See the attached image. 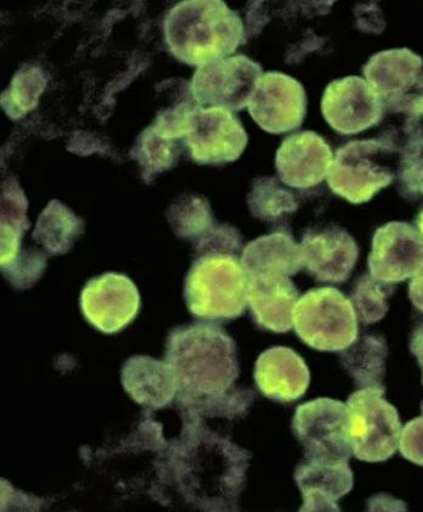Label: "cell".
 I'll use <instances>...</instances> for the list:
<instances>
[{"label":"cell","mask_w":423,"mask_h":512,"mask_svg":"<svg viewBox=\"0 0 423 512\" xmlns=\"http://www.w3.org/2000/svg\"><path fill=\"white\" fill-rule=\"evenodd\" d=\"M166 362L176 375L179 402L185 405L225 395L240 374L236 343L217 324L174 329L167 340Z\"/></svg>","instance_id":"cell-1"},{"label":"cell","mask_w":423,"mask_h":512,"mask_svg":"<svg viewBox=\"0 0 423 512\" xmlns=\"http://www.w3.org/2000/svg\"><path fill=\"white\" fill-rule=\"evenodd\" d=\"M163 27L171 53L190 66L227 59L246 41L240 15L222 0L179 3L169 11Z\"/></svg>","instance_id":"cell-2"},{"label":"cell","mask_w":423,"mask_h":512,"mask_svg":"<svg viewBox=\"0 0 423 512\" xmlns=\"http://www.w3.org/2000/svg\"><path fill=\"white\" fill-rule=\"evenodd\" d=\"M190 499L207 511L236 508L251 455L217 433L195 425L184 444Z\"/></svg>","instance_id":"cell-3"},{"label":"cell","mask_w":423,"mask_h":512,"mask_svg":"<svg viewBox=\"0 0 423 512\" xmlns=\"http://www.w3.org/2000/svg\"><path fill=\"white\" fill-rule=\"evenodd\" d=\"M248 275L230 253H207L185 278L186 306L196 318L224 322L239 318L247 307Z\"/></svg>","instance_id":"cell-4"},{"label":"cell","mask_w":423,"mask_h":512,"mask_svg":"<svg viewBox=\"0 0 423 512\" xmlns=\"http://www.w3.org/2000/svg\"><path fill=\"white\" fill-rule=\"evenodd\" d=\"M399 149L388 140H353L337 150L327 184L354 205L365 204L397 177Z\"/></svg>","instance_id":"cell-5"},{"label":"cell","mask_w":423,"mask_h":512,"mask_svg":"<svg viewBox=\"0 0 423 512\" xmlns=\"http://www.w3.org/2000/svg\"><path fill=\"white\" fill-rule=\"evenodd\" d=\"M293 328L309 347L341 352L358 339V317L351 300L335 288L306 292L298 300Z\"/></svg>","instance_id":"cell-6"},{"label":"cell","mask_w":423,"mask_h":512,"mask_svg":"<svg viewBox=\"0 0 423 512\" xmlns=\"http://www.w3.org/2000/svg\"><path fill=\"white\" fill-rule=\"evenodd\" d=\"M366 82L382 101L385 116L421 121L423 59L408 48L372 55L363 66Z\"/></svg>","instance_id":"cell-7"},{"label":"cell","mask_w":423,"mask_h":512,"mask_svg":"<svg viewBox=\"0 0 423 512\" xmlns=\"http://www.w3.org/2000/svg\"><path fill=\"white\" fill-rule=\"evenodd\" d=\"M386 387H365L348 398L349 437L354 457L366 463H383L399 448L402 421L386 401Z\"/></svg>","instance_id":"cell-8"},{"label":"cell","mask_w":423,"mask_h":512,"mask_svg":"<svg viewBox=\"0 0 423 512\" xmlns=\"http://www.w3.org/2000/svg\"><path fill=\"white\" fill-rule=\"evenodd\" d=\"M292 431L306 459L337 464L352 458L347 404L330 398L304 403L296 409Z\"/></svg>","instance_id":"cell-9"},{"label":"cell","mask_w":423,"mask_h":512,"mask_svg":"<svg viewBox=\"0 0 423 512\" xmlns=\"http://www.w3.org/2000/svg\"><path fill=\"white\" fill-rule=\"evenodd\" d=\"M182 140L191 159L201 166H223L239 160L248 137L233 111L194 106L185 116Z\"/></svg>","instance_id":"cell-10"},{"label":"cell","mask_w":423,"mask_h":512,"mask_svg":"<svg viewBox=\"0 0 423 512\" xmlns=\"http://www.w3.org/2000/svg\"><path fill=\"white\" fill-rule=\"evenodd\" d=\"M262 76V66L248 56H229L200 66L190 83L191 93L202 108L241 111L248 108Z\"/></svg>","instance_id":"cell-11"},{"label":"cell","mask_w":423,"mask_h":512,"mask_svg":"<svg viewBox=\"0 0 423 512\" xmlns=\"http://www.w3.org/2000/svg\"><path fill=\"white\" fill-rule=\"evenodd\" d=\"M307 108V94L302 84L276 71L264 73L248 104L253 121L270 134L296 131L303 125Z\"/></svg>","instance_id":"cell-12"},{"label":"cell","mask_w":423,"mask_h":512,"mask_svg":"<svg viewBox=\"0 0 423 512\" xmlns=\"http://www.w3.org/2000/svg\"><path fill=\"white\" fill-rule=\"evenodd\" d=\"M321 111L329 126L342 135L368 131L385 116L379 95L358 76L331 82L321 99Z\"/></svg>","instance_id":"cell-13"},{"label":"cell","mask_w":423,"mask_h":512,"mask_svg":"<svg viewBox=\"0 0 423 512\" xmlns=\"http://www.w3.org/2000/svg\"><path fill=\"white\" fill-rule=\"evenodd\" d=\"M140 295L124 274L106 273L89 280L81 294V311L101 333H120L137 318Z\"/></svg>","instance_id":"cell-14"},{"label":"cell","mask_w":423,"mask_h":512,"mask_svg":"<svg viewBox=\"0 0 423 512\" xmlns=\"http://www.w3.org/2000/svg\"><path fill=\"white\" fill-rule=\"evenodd\" d=\"M368 267L371 277L386 284L414 278L423 269V236L405 222H391L376 230Z\"/></svg>","instance_id":"cell-15"},{"label":"cell","mask_w":423,"mask_h":512,"mask_svg":"<svg viewBox=\"0 0 423 512\" xmlns=\"http://www.w3.org/2000/svg\"><path fill=\"white\" fill-rule=\"evenodd\" d=\"M300 246L303 269L318 283H346L359 258L353 236L337 225L308 229Z\"/></svg>","instance_id":"cell-16"},{"label":"cell","mask_w":423,"mask_h":512,"mask_svg":"<svg viewBox=\"0 0 423 512\" xmlns=\"http://www.w3.org/2000/svg\"><path fill=\"white\" fill-rule=\"evenodd\" d=\"M334 162L331 146L318 133L304 131L287 137L275 157L279 178L287 187L310 189L329 176Z\"/></svg>","instance_id":"cell-17"},{"label":"cell","mask_w":423,"mask_h":512,"mask_svg":"<svg viewBox=\"0 0 423 512\" xmlns=\"http://www.w3.org/2000/svg\"><path fill=\"white\" fill-rule=\"evenodd\" d=\"M300 291L289 277L261 274L248 277L247 305L259 328L285 334L293 328Z\"/></svg>","instance_id":"cell-18"},{"label":"cell","mask_w":423,"mask_h":512,"mask_svg":"<svg viewBox=\"0 0 423 512\" xmlns=\"http://www.w3.org/2000/svg\"><path fill=\"white\" fill-rule=\"evenodd\" d=\"M255 380L263 396L280 403H291L304 396L310 373L300 354L287 347L263 352L255 365Z\"/></svg>","instance_id":"cell-19"},{"label":"cell","mask_w":423,"mask_h":512,"mask_svg":"<svg viewBox=\"0 0 423 512\" xmlns=\"http://www.w3.org/2000/svg\"><path fill=\"white\" fill-rule=\"evenodd\" d=\"M295 481L303 497L300 511H341L337 500L352 491L353 472L348 463L304 459L297 465Z\"/></svg>","instance_id":"cell-20"},{"label":"cell","mask_w":423,"mask_h":512,"mask_svg":"<svg viewBox=\"0 0 423 512\" xmlns=\"http://www.w3.org/2000/svg\"><path fill=\"white\" fill-rule=\"evenodd\" d=\"M122 384L135 402L154 409L171 403L179 391L168 363L146 356L129 358L124 363Z\"/></svg>","instance_id":"cell-21"},{"label":"cell","mask_w":423,"mask_h":512,"mask_svg":"<svg viewBox=\"0 0 423 512\" xmlns=\"http://www.w3.org/2000/svg\"><path fill=\"white\" fill-rule=\"evenodd\" d=\"M248 277L261 274L293 277L303 269L301 246L285 230L261 236L248 244L241 256Z\"/></svg>","instance_id":"cell-22"},{"label":"cell","mask_w":423,"mask_h":512,"mask_svg":"<svg viewBox=\"0 0 423 512\" xmlns=\"http://www.w3.org/2000/svg\"><path fill=\"white\" fill-rule=\"evenodd\" d=\"M388 346L385 337L364 334L341 353V363L359 387L383 386Z\"/></svg>","instance_id":"cell-23"},{"label":"cell","mask_w":423,"mask_h":512,"mask_svg":"<svg viewBox=\"0 0 423 512\" xmlns=\"http://www.w3.org/2000/svg\"><path fill=\"white\" fill-rule=\"evenodd\" d=\"M84 222L58 200L49 202L36 224L33 239L50 255H65L83 234Z\"/></svg>","instance_id":"cell-24"},{"label":"cell","mask_w":423,"mask_h":512,"mask_svg":"<svg viewBox=\"0 0 423 512\" xmlns=\"http://www.w3.org/2000/svg\"><path fill=\"white\" fill-rule=\"evenodd\" d=\"M182 140L160 131L154 125L139 135L131 156L139 163L141 176L146 183L152 182L157 174L171 170L177 165L182 149Z\"/></svg>","instance_id":"cell-25"},{"label":"cell","mask_w":423,"mask_h":512,"mask_svg":"<svg viewBox=\"0 0 423 512\" xmlns=\"http://www.w3.org/2000/svg\"><path fill=\"white\" fill-rule=\"evenodd\" d=\"M248 207L253 217L268 223H280L297 211L298 202L290 191L280 187L276 178L253 180Z\"/></svg>","instance_id":"cell-26"},{"label":"cell","mask_w":423,"mask_h":512,"mask_svg":"<svg viewBox=\"0 0 423 512\" xmlns=\"http://www.w3.org/2000/svg\"><path fill=\"white\" fill-rule=\"evenodd\" d=\"M45 86L47 80L39 67H24L16 73L10 88L3 93L2 108L11 120H20L36 108Z\"/></svg>","instance_id":"cell-27"},{"label":"cell","mask_w":423,"mask_h":512,"mask_svg":"<svg viewBox=\"0 0 423 512\" xmlns=\"http://www.w3.org/2000/svg\"><path fill=\"white\" fill-rule=\"evenodd\" d=\"M169 223L180 238L193 239L196 243L217 227L210 204L202 196L196 195L188 196L172 207Z\"/></svg>","instance_id":"cell-28"},{"label":"cell","mask_w":423,"mask_h":512,"mask_svg":"<svg viewBox=\"0 0 423 512\" xmlns=\"http://www.w3.org/2000/svg\"><path fill=\"white\" fill-rule=\"evenodd\" d=\"M393 294L394 285L382 283L368 274L362 275L355 281L351 294V302L360 322L371 325L385 318L389 309L388 298Z\"/></svg>","instance_id":"cell-29"},{"label":"cell","mask_w":423,"mask_h":512,"mask_svg":"<svg viewBox=\"0 0 423 512\" xmlns=\"http://www.w3.org/2000/svg\"><path fill=\"white\" fill-rule=\"evenodd\" d=\"M397 184L404 199L423 198V135L409 140L400 150Z\"/></svg>","instance_id":"cell-30"},{"label":"cell","mask_w":423,"mask_h":512,"mask_svg":"<svg viewBox=\"0 0 423 512\" xmlns=\"http://www.w3.org/2000/svg\"><path fill=\"white\" fill-rule=\"evenodd\" d=\"M399 449L406 460L423 466V414L405 425L400 435Z\"/></svg>","instance_id":"cell-31"},{"label":"cell","mask_w":423,"mask_h":512,"mask_svg":"<svg viewBox=\"0 0 423 512\" xmlns=\"http://www.w3.org/2000/svg\"><path fill=\"white\" fill-rule=\"evenodd\" d=\"M409 297L415 308L423 313V269L411 279Z\"/></svg>","instance_id":"cell-32"},{"label":"cell","mask_w":423,"mask_h":512,"mask_svg":"<svg viewBox=\"0 0 423 512\" xmlns=\"http://www.w3.org/2000/svg\"><path fill=\"white\" fill-rule=\"evenodd\" d=\"M410 352L414 354L419 362L420 367H423V322L416 326L413 333L410 335Z\"/></svg>","instance_id":"cell-33"},{"label":"cell","mask_w":423,"mask_h":512,"mask_svg":"<svg viewBox=\"0 0 423 512\" xmlns=\"http://www.w3.org/2000/svg\"><path fill=\"white\" fill-rule=\"evenodd\" d=\"M416 228L419 229V232L423 236V210L419 213V216L415 219Z\"/></svg>","instance_id":"cell-34"},{"label":"cell","mask_w":423,"mask_h":512,"mask_svg":"<svg viewBox=\"0 0 423 512\" xmlns=\"http://www.w3.org/2000/svg\"><path fill=\"white\" fill-rule=\"evenodd\" d=\"M421 114H422V116H423V97H422V99H421Z\"/></svg>","instance_id":"cell-35"},{"label":"cell","mask_w":423,"mask_h":512,"mask_svg":"<svg viewBox=\"0 0 423 512\" xmlns=\"http://www.w3.org/2000/svg\"><path fill=\"white\" fill-rule=\"evenodd\" d=\"M423 369V367H422ZM422 384H423V378H422ZM421 410H422V414H423V402L421 403Z\"/></svg>","instance_id":"cell-36"}]
</instances>
